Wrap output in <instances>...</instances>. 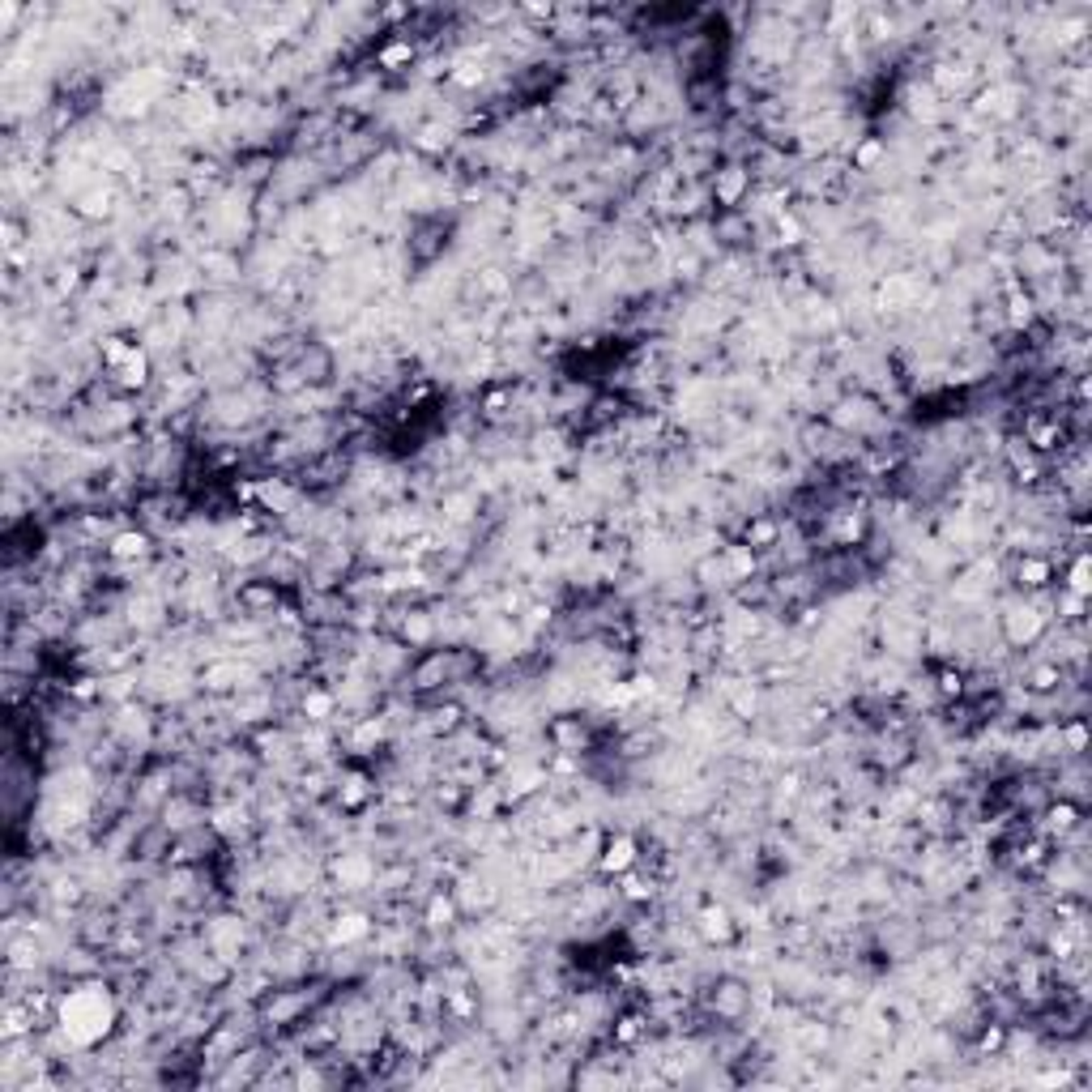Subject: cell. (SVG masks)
Here are the masks:
<instances>
[{
    "label": "cell",
    "mask_w": 1092,
    "mask_h": 1092,
    "mask_svg": "<svg viewBox=\"0 0 1092 1092\" xmlns=\"http://www.w3.org/2000/svg\"><path fill=\"white\" fill-rule=\"evenodd\" d=\"M149 384V355L137 346L129 355V363L120 367V389H146Z\"/></svg>",
    "instance_id": "44dd1931"
},
{
    "label": "cell",
    "mask_w": 1092,
    "mask_h": 1092,
    "mask_svg": "<svg viewBox=\"0 0 1092 1092\" xmlns=\"http://www.w3.org/2000/svg\"><path fill=\"white\" fill-rule=\"evenodd\" d=\"M1067 589L1071 593H1079V598H1088V589H1092V581H1088V555L1079 551L1076 559H1071V568H1067Z\"/></svg>",
    "instance_id": "f1b7e54d"
},
{
    "label": "cell",
    "mask_w": 1092,
    "mask_h": 1092,
    "mask_svg": "<svg viewBox=\"0 0 1092 1092\" xmlns=\"http://www.w3.org/2000/svg\"><path fill=\"white\" fill-rule=\"evenodd\" d=\"M1059 751H1067V755H1084L1088 751V730H1084V721H1067L1059 730Z\"/></svg>",
    "instance_id": "4316f807"
},
{
    "label": "cell",
    "mask_w": 1092,
    "mask_h": 1092,
    "mask_svg": "<svg viewBox=\"0 0 1092 1092\" xmlns=\"http://www.w3.org/2000/svg\"><path fill=\"white\" fill-rule=\"evenodd\" d=\"M1054 581V559H1045V555H1024L1020 564H1015V585L1020 589H1045Z\"/></svg>",
    "instance_id": "30bf717a"
},
{
    "label": "cell",
    "mask_w": 1092,
    "mask_h": 1092,
    "mask_svg": "<svg viewBox=\"0 0 1092 1092\" xmlns=\"http://www.w3.org/2000/svg\"><path fill=\"white\" fill-rule=\"evenodd\" d=\"M1045 627H1050V615H1045L1042 606H1033V602H1015V606H1007V610L998 615V632H1003V640H1007L1011 649H1028V645H1037V640L1045 636Z\"/></svg>",
    "instance_id": "7a4b0ae2"
},
{
    "label": "cell",
    "mask_w": 1092,
    "mask_h": 1092,
    "mask_svg": "<svg viewBox=\"0 0 1092 1092\" xmlns=\"http://www.w3.org/2000/svg\"><path fill=\"white\" fill-rule=\"evenodd\" d=\"M410 60H414V43H410V39H393L389 48L375 51V65L380 68H402V65H410Z\"/></svg>",
    "instance_id": "484cf974"
},
{
    "label": "cell",
    "mask_w": 1092,
    "mask_h": 1092,
    "mask_svg": "<svg viewBox=\"0 0 1092 1092\" xmlns=\"http://www.w3.org/2000/svg\"><path fill=\"white\" fill-rule=\"evenodd\" d=\"M1037 320V299L1028 291H1011V299H1007V325L1011 329H1028Z\"/></svg>",
    "instance_id": "7402d4cb"
},
{
    "label": "cell",
    "mask_w": 1092,
    "mask_h": 1092,
    "mask_svg": "<svg viewBox=\"0 0 1092 1092\" xmlns=\"http://www.w3.org/2000/svg\"><path fill=\"white\" fill-rule=\"evenodd\" d=\"M367 934H372V917H367V913H338V917H333V926H329V939H333V943H342V947L363 943Z\"/></svg>",
    "instance_id": "9c48e42d"
},
{
    "label": "cell",
    "mask_w": 1092,
    "mask_h": 1092,
    "mask_svg": "<svg viewBox=\"0 0 1092 1092\" xmlns=\"http://www.w3.org/2000/svg\"><path fill=\"white\" fill-rule=\"evenodd\" d=\"M623 880V900H653V892H657V883L653 880H645V875H632V871H623L619 875Z\"/></svg>",
    "instance_id": "83f0119b"
},
{
    "label": "cell",
    "mask_w": 1092,
    "mask_h": 1092,
    "mask_svg": "<svg viewBox=\"0 0 1092 1092\" xmlns=\"http://www.w3.org/2000/svg\"><path fill=\"white\" fill-rule=\"evenodd\" d=\"M713 990H717V995H713V1011H717L721 1020H738V1015H747V1007H751V990L743 986V981L726 978V981H717Z\"/></svg>",
    "instance_id": "8992f818"
},
{
    "label": "cell",
    "mask_w": 1092,
    "mask_h": 1092,
    "mask_svg": "<svg viewBox=\"0 0 1092 1092\" xmlns=\"http://www.w3.org/2000/svg\"><path fill=\"white\" fill-rule=\"evenodd\" d=\"M299 708H303V717L308 721H329L333 713H338V696L325 691V687H308L303 700H299Z\"/></svg>",
    "instance_id": "e0dca14e"
},
{
    "label": "cell",
    "mask_w": 1092,
    "mask_h": 1092,
    "mask_svg": "<svg viewBox=\"0 0 1092 1092\" xmlns=\"http://www.w3.org/2000/svg\"><path fill=\"white\" fill-rule=\"evenodd\" d=\"M448 82L461 86V90H474V86L487 82V73H483V65H474V60H461L456 68H448Z\"/></svg>",
    "instance_id": "f546056e"
},
{
    "label": "cell",
    "mask_w": 1092,
    "mask_h": 1092,
    "mask_svg": "<svg viewBox=\"0 0 1092 1092\" xmlns=\"http://www.w3.org/2000/svg\"><path fill=\"white\" fill-rule=\"evenodd\" d=\"M419 146H423V149H444V146H448V129H440V124H427V129L419 132Z\"/></svg>",
    "instance_id": "8d00e7d4"
},
{
    "label": "cell",
    "mask_w": 1092,
    "mask_h": 1092,
    "mask_svg": "<svg viewBox=\"0 0 1092 1092\" xmlns=\"http://www.w3.org/2000/svg\"><path fill=\"white\" fill-rule=\"evenodd\" d=\"M934 691H939V700H961V696H964V674H961V670H939Z\"/></svg>",
    "instance_id": "1f68e13d"
},
{
    "label": "cell",
    "mask_w": 1092,
    "mask_h": 1092,
    "mask_svg": "<svg viewBox=\"0 0 1092 1092\" xmlns=\"http://www.w3.org/2000/svg\"><path fill=\"white\" fill-rule=\"evenodd\" d=\"M112 201L115 196L107 193V188H90V193L77 196V213H82V218H107V213H112Z\"/></svg>",
    "instance_id": "cb8c5ba5"
},
{
    "label": "cell",
    "mask_w": 1092,
    "mask_h": 1092,
    "mask_svg": "<svg viewBox=\"0 0 1092 1092\" xmlns=\"http://www.w3.org/2000/svg\"><path fill=\"white\" fill-rule=\"evenodd\" d=\"M721 564H726V576L730 581H751V572H755V551H751L747 542H734V546H721Z\"/></svg>",
    "instance_id": "4fadbf2b"
},
{
    "label": "cell",
    "mask_w": 1092,
    "mask_h": 1092,
    "mask_svg": "<svg viewBox=\"0 0 1092 1092\" xmlns=\"http://www.w3.org/2000/svg\"><path fill=\"white\" fill-rule=\"evenodd\" d=\"M338 802H342V811H363V807L372 802V781H367L363 772H342V781H338Z\"/></svg>",
    "instance_id": "7c38bea8"
},
{
    "label": "cell",
    "mask_w": 1092,
    "mask_h": 1092,
    "mask_svg": "<svg viewBox=\"0 0 1092 1092\" xmlns=\"http://www.w3.org/2000/svg\"><path fill=\"white\" fill-rule=\"evenodd\" d=\"M883 163H888V141H880V137L853 141V171H880Z\"/></svg>",
    "instance_id": "2e32d148"
},
{
    "label": "cell",
    "mask_w": 1092,
    "mask_h": 1092,
    "mask_svg": "<svg viewBox=\"0 0 1092 1092\" xmlns=\"http://www.w3.org/2000/svg\"><path fill=\"white\" fill-rule=\"evenodd\" d=\"M112 1015H115L112 998H107V990H98V986H73L60 998V1024H65L73 1045L98 1042L112 1028Z\"/></svg>",
    "instance_id": "6da1fadb"
},
{
    "label": "cell",
    "mask_w": 1092,
    "mask_h": 1092,
    "mask_svg": "<svg viewBox=\"0 0 1092 1092\" xmlns=\"http://www.w3.org/2000/svg\"><path fill=\"white\" fill-rule=\"evenodd\" d=\"M640 1037H645V1015H623L615 1024V1042L619 1045H636Z\"/></svg>",
    "instance_id": "d6a6232c"
},
{
    "label": "cell",
    "mask_w": 1092,
    "mask_h": 1092,
    "mask_svg": "<svg viewBox=\"0 0 1092 1092\" xmlns=\"http://www.w3.org/2000/svg\"><path fill=\"white\" fill-rule=\"evenodd\" d=\"M1079 828V807L1071 799H1059L1045 807V832H1054V836H1071V832Z\"/></svg>",
    "instance_id": "5bb4252c"
},
{
    "label": "cell",
    "mask_w": 1092,
    "mask_h": 1092,
    "mask_svg": "<svg viewBox=\"0 0 1092 1092\" xmlns=\"http://www.w3.org/2000/svg\"><path fill=\"white\" fill-rule=\"evenodd\" d=\"M636 862H640V845L632 832H615V836L602 841V853H598V871L602 875H615L619 880L623 871H636Z\"/></svg>",
    "instance_id": "3957f363"
},
{
    "label": "cell",
    "mask_w": 1092,
    "mask_h": 1092,
    "mask_svg": "<svg viewBox=\"0 0 1092 1092\" xmlns=\"http://www.w3.org/2000/svg\"><path fill=\"white\" fill-rule=\"evenodd\" d=\"M1003 1045H1007V1028H1003V1024L981 1028V1037H978V1050H981V1054H1003Z\"/></svg>",
    "instance_id": "836d02e7"
},
{
    "label": "cell",
    "mask_w": 1092,
    "mask_h": 1092,
    "mask_svg": "<svg viewBox=\"0 0 1092 1092\" xmlns=\"http://www.w3.org/2000/svg\"><path fill=\"white\" fill-rule=\"evenodd\" d=\"M551 743L555 751H564V755H581V751L589 747V730L581 717H555L551 721Z\"/></svg>",
    "instance_id": "52a82bcc"
},
{
    "label": "cell",
    "mask_w": 1092,
    "mask_h": 1092,
    "mask_svg": "<svg viewBox=\"0 0 1092 1092\" xmlns=\"http://www.w3.org/2000/svg\"><path fill=\"white\" fill-rule=\"evenodd\" d=\"M743 542L751 551H768V546H781V525L772 517H751L747 529H743Z\"/></svg>",
    "instance_id": "9a60e30c"
},
{
    "label": "cell",
    "mask_w": 1092,
    "mask_h": 1092,
    "mask_svg": "<svg viewBox=\"0 0 1092 1092\" xmlns=\"http://www.w3.org/2000/svg\"><path fill=\"white\" fill-rule=\"evenodd\" d=\"M107 555H112L115 564H137V559H146V555H149V534H146V529H124V534H112V542H107Z\"/></svg>",
    "instance_id": "ba28073f"
},
{
    "label": "cell",
    "mask_w": 1092,
    "mask_h": 1092,
    "mask_svg": "<svg viewBox=\"0 0 1092 1092\" xmlns=\"http://www.w3.org/2000/svg\"><path fill=\"white\" fill-rule=\"evenodd\" d=\"M1059 610H1062L1059 619H1079V615H1084V598H1079V593H1071V589H1062V593H1059Z\"/></svg>",
    "instance_id": "d590c367"
},
{
    "label": "cell",
    "mask_w": 1092,
    "mask_h": 1092,
    "mask_svg": "<svg viewBox=\"0 0 1092 1092\" xmlns=\"http://www.w3.org/2000/svg\"><path fill=\"white\" fill-rule=\"evenodd\" d=\"M257 500H261L265 508H274V512H286L291 500H294V491H291L286 478H261V483H257Z\"/></svg>",
    "instance_id": "ffe728a7"
},
{
    "label": "cell",
    "mask_w": 1092,
    "mask_h": 1092,
    "mask_svg": "<svg viewBox=\"0 0 1092 1092\" xmlns=\"http://www.w3.org/2000/svg\"><path fill=\"white\" fill-rule=\"evenodd\" d=\"M402 640H406L410 649H423V645H431V640H436V623H431V615H423V610L406 615V619H402Z\"/></svg>",
    "instance_id": "ac0fdd59"
},
{
    "label": "cell",
    "mask_w": 1092,
    "mask_h": 1092,
    "mask_svg": "<svg viewBox=\"0 0 1092 1092\" xmlns=\"http://www.w3.org/2000/svg\"><path fill=\"white\" fill-rule=\"evenodd\" d=\"M777 235H781V244L785 248H799L802 239H807V227L799 222V213H777Z\"/></svg>",
    "instance_id": "4dcf8cb0"
},
{
    "label": "cell",
    "mask_w": 1092,
    "mask_h": 1092,
    "mask_svg": "<svg viewBox=\"0 0 1092 1092\" xmlns=\"http://www.w3.org/2000/svg\"><path fill=\"white\" fill-rule=\"evenodd\" d=\"M34 961H39L34 943H9V969H31Z\"/></svg>",
    "instance_id": "e575fe53"
},
{
    "label": "cell",
    "mask_w": 1092,
    "mask_h": 1092,
    "mask_svg": "<svg viewBox=\"0 0 1092 1092\" xmlns=\"http://www.w3.org/2000/svg\"><path fill=\"white\" fill-rule=\"evenodd\" d=\"M1020 866H1042L1045 862V841H1028V845H1020V858H1015Z\"/></svg>",
    "instance_id": "74e56055"
},
{
    "label": "cell",
    "mask_w": 1092,
    "mask_h": 1092,
    "mask_svg": "<svg viewBox=\"0 0 1092 1092\" xmlns=\"http://www.w3.org/2000/svg\"><path fill=\"white\" fill-rule=\"evenodd\" d=\"M1028 691H1037V696H1045V691H1059L1062 687V666L1059 662H1042V666L1028 670Z\"/></svg>",
    "instance_id": "603a6c76"
},
{
    "label": "cell",
    "mask_w": 1092,
    "mask_h": 1092,
    "mask_svg": "<svg viewBox=\"0 0 1092 1092\" xmlns=\"http://www.w3.org/2000/svg\"><path fill=\"white\" fill-rule=\"evenodd\" d=\"M239 606H244V615H274L277 606V585L269 581H248V585H239Z\"/></svg>",
    "instance_id": "8fae6325"
},
{
    "label": "cell",
    "mask_w": 1092,
    "mask_h": 1092,
    "mask_svg": "<svg viewBox=\"0 0 1092 1092\" xmlns=\"http://www.w3.org/2000/svg\"><path fill=\"white\" fill-rule=\"evenodd\" d=\"M423 922L431 930H448L456 922V897H444V892H431L427 897V913H423Z\"/></svg>",
    "instance_id": "d6986e66"
},
{
    "label": "cell",
    "mask_w": 1092,
    "mask_h": 1092,
    "mask_svg": "<svg viewBox=\"0 0 1092 1092\" xmlns=\"http://www.w3.org/2000/svg\"><path fill=\"white\" fill-rule=\"evenodd\" d=\"M862 534H866L862 512H841V517H836V529H832V538L841 542V546H853V542H862Z\"/></svg>",
    "instance_id": "d4e9b609"
},
{
    "label": "cell",
    "mask_w": 1092,
    "mask_h": 1092,
    "mask_svg": "<svg viewBox=\"0 0 1092 1092\" xmlns=\"http://www.w3.org/2000/svg\"><path fill=\"white\" fill-rule=\"evenodd\" d=\"M747 193H751V171H747L743 163L721 167L717 176H713V196H717L721 210H738Z\"/></svg>",
    "instance_id": "277c9868"
},
{
    "label": "cell",
    "mask_w": 1092,
    "mask_h": 1092,
    "mask_svg": "<svg viewBox=\"0 0 1092 1092\" xmlns=\"http://www.w3.org/2000/svg\"><path fill=\"white\" fill-rule=\"evenodd\" d=\"M696 930H700V939L708 947H726L734 934H738V922L730 917L726 905H708V909H700V917H696Z\"/></svg>",
    "instance_id": "5b68a950"
}]
</instances>
